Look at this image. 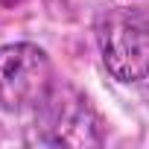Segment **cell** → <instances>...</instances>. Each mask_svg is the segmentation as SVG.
I'll return each instance as SVG.
<instances>
[{
  "label": "cell",
  "instance_id": "obj_3",
  "mask_svg": "<svg viewBox=\"0 0 149 149\" xmlns=\"http://www.w3.org/2000/svg\"><path fill=\"white\" fill-rule=\"evenodd\" d=\"M53 85V64L41 47L26 41L0 47V111H35Z\"/></svg>",
  "mask_w": 149,
  "mask_h": 149
},
{
  "label": "cell",
  "instance_id": "obj_2",
  "mask_svg": "<svg viewBox=\"0 0 149 149\" xmlns=\"http://www.w3.org/2000/svg\"><path fill=\"white\" fill-rule=\"evenodd\" d=\"M97 44L117 82L129 85L149 76V15L143 9H105L97 18Z\"/></svg>",
  "mask_w": 149,
  "mask_h": 149
},
{
  "label": "cell",
  "instance_id": "obj_1",
  "mask_svg": "<svg viewBox=\"0 0 149 149\" xmlns=\"http://www.w3.org/2000/svg\"><path fill=\"white\" fill-rule=\"evenodd\" d=\"M29 143L35 146H70V149H88L102 146V120L94 111L91 100L70 88V85H53L50 94L38 102L29 134Z\"/></svg>",
  "mask_w": 149,
  "mask_h": 149
}]
</instances>
